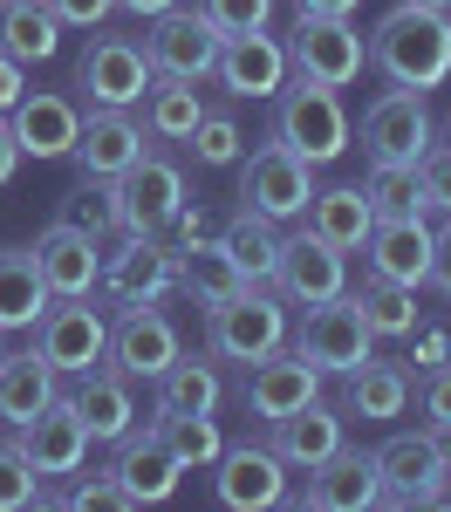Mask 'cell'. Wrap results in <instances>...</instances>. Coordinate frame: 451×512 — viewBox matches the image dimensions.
<instances>
[{
	"label": "cell",
	"mask_w": 451,
	"mask_h": 512,
	"mask_svg": "<svg viewBox=\"0 0 451 512\" xmlns=\"http://www.w3.org/2000/svg\"><path fill=\"white\" fill-rule=\"evenodd\" d=\"M369 62L397 89H438V82H451V14L397 0L369 28Z\"/></svg>",
	"instance_id": "cell-1"
},
{
	"label": "cell",
	"mask_w": 451,
	"mask_h": 512,
	"mask_svg": "<svg viewBox=\"0 0 451 512\" xmlns=\"http://www.w3.org/2000/svg\"><path fill=\"white\" fill-rule=\"evenodd\" d=\"M274 103V144H287L294 158H308L315 171L322 164H335L342 151H349V110H342V89H328V82H315V76H301V69H287V82L267 96Z\"/></svg>",
	"instance_id": "cell-2"
},
{
	"label": "cell",
	"mask_w": 451,
	"mask_h": 512,
	"mask_svg": "<svg viewBox=\"0 0 451 512\" xmlns=\"http://www.w3.org/2000/svg\"><path fill=\"white\" fill-rule=\"evenodd\" d=\"M287 349V294L281 287H253L246 280L240 294L212 301L205 308V355L212 362H260V355Z\"/></svg>",
	"instance_id": "cell-3"
},
{
	"label": "cell",
	"mask_w": 451,
	"mask_h": 512,
	"mask_svg": "<svg viewBox=\"0 0 451 512\" xmlns=\"http://www.w3.org/2000/svg\"><path fill=\"white\" fill-rule=\"evenodd\" d=\"M376 478H383V492H376V506H431L445 512L451 506V485H445V458H438V431L424 424V431H390L376 444Z\"/></svg>",
	"instance_id": "cell-4"
},
{
	"label": "cell",
	"mask_w": 451,
	"mask_h": 512,
	"mask_svg": "<svg viewBox=\"0 0 451 512\" xmlns=\"http://www.w3.org/2000/svg\"><path fill=\"white\" fill-rule=\"evenodd\" d=\"M240 212H260V219H274V226H287V219H301L308 212V198H315V164L294 158L287 144H253V151H240Z\"/></svg>",
	"instance_id": "cell-5"
},
{
	"label": "cell",
	"mask_w": 451,
	"mask_h": 512,
	"mask_svg": "<svg viewBox=\"0 0 451 512\" xmlns=\"http://www.w3.org/2000/svg\"><path fill=\"white\" fill-rule=\"evenodd\" d=\"M28 335H35V349L48 355L55 376H89L110 355V315L96 308V294H55Z\"/></svg>",
	"instance_id": "cell-6"
},
{
	"label": "cell",
	"mask_w": 451,
	"mask_h": 512,
	"mask_svg": "<svg viewBox=\"0 0 451 512\" xmlns=\"http://www.w3.org/2000/svg\"><path fill=\"white\" fill-rule=\"evenodd\" d=\"M151 89V55L137 35H89L76 55V103L89 110H137Z\"/></svg>",
	"instance_id": "cell-7"
},
{
	"label": "cell",
	"mask_w": 451,
	"mask_h": 512,
	"mask_svg": "<svg viewBox=\"0 0 451 512\" xmlns=\"http://www.w3.org/2000/svg\"><path fill=\"white\" fill-rule=\"evenodd\" d=\"M287 62H294L301 76L328 82V89H349L369 62V41L349 14H294V28H287Z\"/></svg>",
	"instance_id": "cell-8"
},
{
	"label": "cell",
	"mask_w": 451,
	"mask_h": 512,
	"mask_svg": "<svg viewBox=\"0 0 451 512\" xmlns=\"http://www.w3.org/2000/svg\"><path fill=\"white\" fill-rule=\"evenodd\" d=\"M294 355H301V362H315L322 376H349V369H363L369 355H376V335H369L356 294L315 301L308 321H301V335H294Z\"/></svg>",
	"instance_id": "cell-9"
},
{
	"label": "cell",
	"mask_w": 451,
	"mask_h": 512,
	"mask_svg": "<svg viewBox=\"0 0 451 512\" xmlns=\"http://www.w3.org/2000/svg\"><path fill=\"white\" fill-rule=\"evenodd\" d=\"M185 198H192L185 164L164 158L158 144H151V151L117 178V233H164V226H171V212H178Z\"/></svg>",
	"instance_id": "cell-10"
},
{
	"label": "cell",
	"mask_w": 451,
	"mask_h": 512,
	"mask_svg": "<svg viewBox=\"0 0 451 512\" xmlns=\"http://www.w3.org/2000/svg\"><path fill=\"white\" fill-rule=\"evenodd\" d=\"M431 144H438V123H431L424 89H383V96L363 110L369 164H417Z\"/></svg>",
	"instance_id": "cell-11"
},
{
	"label": "cell",
	"mask_w": 451,
	"mask_h": 512,
	"mask_svg": "<svg viewBox=\"0 0 451 512\" xmlns=\"http://www.w3.org/2000/svg\"><path fill=\"white\" fill-rule=\"evenodd\" d=\"M171 287H178V253L164 233H123L117 253H103V280H96L103 301L137 308V301H164Z\"/></svg>",
	"instance_id": "cell-12"
},
{
	"label": "cell",
	"mask_w": 451,
	"mask_h": 512,
	"mask_svg": "<svg viewBox=\"0 0 451 512\" xmlns=\"http://www.w3.org/2000/svg\"><path fill=\"white\" fill-rule=\"evenodd\" d=\"M212 492L226 512H267V506H287V465L274 444L260 437H240L212 458Z\"/></svg>",
	"instance_id": "cell-13"
},
{
	"label": "cell",
	"mask_w": 451,
	"mask_h": 512,
	"mask_svg": "<svg viewBox=\"0 0 451 512\" xmlns=\"http://www.w3.org/2000/svg\"><path fill=\"white\" fill-rule=\"evenodd\" d=\"M185 355V342H178V321L164 315L158 301H137V308H123L117 321H110V369H123L130 383H158L164 369Z\"/></svg>",
	"instance_id": "cell-14"
},
{
	"label": "cell",
	"mask_w": 451,
	"mask_h": 512,
	"mask_svg": "<svg viewBox=\"0 0 451 512\" xmlns=\"http://www.w3.org/2000/svg\"><path fill=\"white\" fill-rule=\"evenodd\" d=\"M144 55H151V76L205 82V76H212V62H219V28L205 21L199 7H164V14H151Z\"/></svg>",
	"instance_id": "cell-15"
},
{
	"label": "cell",
	"mask_w": 451,
	"mask_h": 512,
	"mask_svg": "<svg viewBox=\"0 0 451 512\" xmlns=\"http://www.w3.org/2000/svg\"><path fill=\"white\" fill-rule=\"evenodd\" d=\"M274 287L287 294V308H315V301H335L349 294V253L315 239L308 226L301 233H281V267H274Z\"/></svg>",
	"instance_id": "cell-16"
},
{
	"label": "cell",
	"mask_w": 451,
	"mask_h": 512,
	"mask_svg": "<svg viewBox=\"0 0 451 512\" xmlns=\"http://www.w3.org/2000/svg\"><path fill=\"white\" fill-rule=\"evenodd\" d=\"M287 41L274 28H253V35H219V62H212V76L226 96H240V103H267L274 89L287 82Z\"/></svg>",
	"instance_id": "cell-17"
},
{
	"label": "cell",
	"mask_w": 451,
	"mask_h": 512,
	"mask_svg": "<svg viewBox=\"0 0 451 512\" xmlns=\"http://www.w3.org/2000/svg\"><path fill=\"white\" fill-rule=\"evenodd\" d=\"M376 492H383V478H376V451H363V444H335L322 465L308 472V485L287 492V499L308 506V512H369V506H376Z\"/></svg>",
	"instance_id": "cell-18"
},
{
	"label": "cell",
	"mask_w": 451,
	"mask_h": 512,
	"mask_svg": "<svg viewBox=\"0 0 451 512\" xmlns=\"http://www.w3.org/2000/svg\"><path fill=\"white\" fill-rule=\"evenodd\" d=\"M322 396V369L315 362H301L294 349H274L260 355V362H246V417H260V424H281L287 410H301V403H315Z\"/></svg>",
	"instance_id": "cell-19"
},
{
	"label": "cell",
	"mask_w": 451,
	"mask_h": 512,
	"mask_svg": "<svg viewBox=\"0 0 451 512\" xmlns=\"http://www.w3.org/2000/svg\"><path fill=\"white\" fill-rule=\"evenodd\" d=\"M14 437H21V451H28V465H35L41 485H48V478H76L82 465H89V431H82V417H76V396H55V403L35 410Z\"/></svg>",
	"instance_id": "cell-20"
},
{
	"label": "cell",
	"mask_w": 451,
	"mask_h": 512,
	"mask_svg": "<svg viewBox=\"0 0 451 512\" xmlns=\"http://www.w3.org/2000/svg\"><path fill=\"white\" fill-rule=\"evenodd\" d=\"M7 130H14V144H21V158H69L76 151V130H82V103L76 96H62V89H28L14 110H7Z\"/></svg>",
	"instance_id": "cell-21"
},
{
	"label": "cell",
	"mask_w": 451,
	"mask_h": 512,
	"mask_svg": "<svg viewBox=\"0 0 451 512\" xmlns=\"http://www.w3.org/2000/svg\"><path fill=\"white\" fill-rule=\"evenodd\" d=\"M158 137L144 130V117L137 110H89L82 117V130H76V151L69 158L89 171V178H123L130 164L144 158Z\"/></svg>",
	"instance_id": "cell-22"
},
{
	"label": "cell",
	"mask_w": 451,
	"mask_h": 512,
	"mask_svg": "<svg viewBox=\"0 0 451 512\" xmlns=\"http://www.w3.org/2000/svg\"><path fill=\"white\" fill-rule=\"evenodd\" d=\"M28 253H35L48 294H96V280H103V239H89L82 226H69V219L41 226Z\"/></svg>",
	"instance_id": "cell-23"
},
{
	"label": "cell",
	"mask_w": 451,
	"mask_h": 512,
	"mask_svg": "<svg viewBox=\"0 0 451 512\" xmlns=\"http://www.w3.org/2000/svg\"><path fill=\"white\" fill-rule=\"evenodd\" d=\"M110 478L123 485V499L130 506H164L171 492H178V478H185V465L171 458V444H164L151 424L144 431L117 437V458H110Z\"/></svg>",
	"instance_id": "cell-24"
},
{
	"label": "cell",
	"mask_w": 451,
	"mask_h": 512,
	"mask_svg": "<svg viewBox=\"0 0 451 512\" xmlns=\"http://www.w3.org/2000/svg\"><path fill=\"white\" fill-rule=\"evenodd\" d=\"M76 417H82V431H89V444H117V437L137 431V383L123 376V369H110V362H96L89 376H76Z\"/></svg>",
	"instance_id": "cell-25"
},
{
	"label": "cell",
	"mask_w": 451,
	"mask_h": 512,
	"mask_svg": "<svg viewBox=\"0 0 451 512\" xmlns=\"http://www.w3.org/2000/svg\"><path fill=\"white\" fill-rule=\"evenodd\" d=\"M363 260H369V274L424 287V274H431V226H424V212H390V219H376L369 239H363Z\"/></svg>",
	"instance_id": "cell-26"
},
{
	"label": "cell",
	"mask_w": 451,
	"mask_h": 512,
	"mask_svg": "<svg viewBox=\"0 0 451 512\" xmlns=\"http://www.w3.org/2000/svg\"><path fill=\"white\" fill-rule=\"evenodd\" d=\"M267 431H274L267 444L281 451V465H287V472H315V465H322L335 444H349V417H342L335 403H322V396H315V403L287 410L281 424H267Z\"/></svg>",
	"instance_id": "cell-27"
},
{
	"label": "cell",
	"mask_w": 451,
	"mask_h": 512,
	"mask_svg": "<svg viewBox=\"0 0 451 512\" xmlns=\"http://www.w3.org/2000/svg\"><path fill=\"white\" fill-rule=\"evenodd\" d=\"M55 396H62V376L48 369V355H41L35 342L0 355V424H14V431H21V424H28L35 410H48Z\"/></svg>",
	"instance_id": "cell-28"
},
{
	"label": "cell",
	"mask_w": 451,
	"mask_h": 512,
	"mask_svg": "<svg viewBox=\"0 0 451 512\" xmlns=\"http://www.w3.org/2000/svg\"><path fill=\"white\" fill-rule=\"evenodd\" d=\"M410 410V369L404 362H383L369 355L363 369L342 376V417H363V424H390Z\"/></svg>",
	"instance_id": "cell-29"
},
{
	"label": "cell",
	"mask_w": 451,
	"mask_h": 512,
	"mask_svg": "<svg viewBox=\"0 0 451 512\" xmlns=\"http://www.w3.org/2000/svg\"><path fill=\"white\" fill-rule=\"evenodd\" d=\"M301 226L315 239H328V246H342V253H356L369 239V226H376V205L363 198V185H315V198H308V212H301Z\"/></svg>",
	"instance_id": "cell-30"
},
{
	"label": "cell",
	"mask_w": 451,
	"mask_h": 512,
	"mask_svg": "<svg viewBox=\"0 0 451 512\" xmlns=\"http://www.w3.org/2000/svg\"><path fill=\"white\" fill-rule=\"evenodd\" d=\"M151 390H158V417H212L226 383H219V362L212 355H178Z\"/></svg>",
	"instance_id": "cell-31"
},
{
	"label": "cell",
	"mask_w": 451,
	"mask_h": 512,
	"mask_svg": "<svg viewBox=\"0 0 451 512\" xmlns=\"http://www.w3.org/2000/svg\"><path fill=\"white\" fill-rule=\"evenodd\" d=\"M0 55H14L21 69L62 55V21L48 14V0H0Z\"/></svg>",
	"instance_id": "cell-32"
},
{
	"label": "cell",
	"mask_w": 451,
	"mask_h": 512,
	"mask_svg": "<svg viewBox=\"0 0 451 512\" xmlns=\"http://www.w3.org/2000/svg\"><path fill=\"white\" fill-rule=\"evenodd\" d=\"M219 246H226V260L240 267V280L274 287V267H281V226H274V219H260V212H233V219L219 226Z\"/></svg>",
	"instance_id": "cell-33"
},
{
	"label": "cell",
	"mask_w": 451,
	"mask_h": 512,
	"mask_svg": "<svg viewBox=\"0 0 451 512\" xmlns=\"http://www.w3.org/2000/svg\"><path fill=\"white\" fill-rule=\"evenodd\" d=\"M48 301H55V294H48V280H41L35 253H28V246H0V328H7V335H14V328H35Z\"/></svg>",
	"instance_id": "cell-34"
},
{
	"label": "cell",
	"mask_w": 451,
	"mask_h": 512,
	"mask_svg": "<svg viewBox=\"0 0 451 512\" xmlns=\"http://www.w3.org/2000/svg\"><path fill=\"white\" fill-rule=\"evenodd\" d=\"M240 287H246V280H240V267L226 260L219 233L178 253V294H185L192 308H212V301H226V294H240Z\"/></svg>",
	"instance_id": "cell-35"
},
{
	"label": "cell",
	"mask_w": 451,
	"mask_h": 512,
	"mask_svg": "<svg viewBox=\"0 0 451 512\" xmlns=\"http://www.w3.org/2000/svg\"><path fill=\"white\" fill-rule=\"evenodd\" d=\"M144 130L158 137V144H185L192 137V123L205 117L199 103V82H178V76H151V89H144Z\"/></svg>",
	"instance_id": "cell-36"
},
{
	"label": "cell",
	"mask_w": 451,
	"mask_h": 512,
	"mask_svg": "<svg viewBox=\"0 0 451 512\" xmlns=\"http://www.w3.org/2000/svg\"><path fill=\"white\" fill-rule=\"evenodd\" d=\"M356 308H363L369 321V335L376 342H404L410 328H417V287H404V280H383V274H369L363 287H356Z\"/></svg>",
	"instance_id": "cell-37"
},
{
	"label": "cell",
	"mask_w": 451,
	"mask_h": 512,
	"mask_svg": "<svg viewBox=\"0 0 451 512\" xmlns=\"http://www.w3.org/2000/svg\"><path fill=\"white\" fill-rule=\"evenodd\" d=\"M151 431L171 444V458H178L185 472H212V458L226 451V437H219V417H158Z\"/></svg>",
	"instance_id": "cell-38"
},
{
	"label": "cell",
	"mask_w": 451,
	"mask_h": 512,
	"mask_svg": "<svg viewBox=\"0 0 451 512\" xmlns=\"http://www.w3.org/2000/svg\"><path fill=\"white\" fill-rule=\"evenodd\" d=\"M62 219L82 226L89 239H110L117 233V178H89L82 171L76 185H69V198H62Z\"/></svg>",
	"instance_id": "cell-39"
},
{
	"label": "cell",
	"mask_w": 451,
	"mask_h": 512,
	"mask_svg": "<svg viewBox=\"0 0 451 512\" xmlns=\"http://www.w3.org/2000/svg\"><path fill=\"white\" fill-rule=\"evenodd\" d=\"M185 151H192L205 171H233V164H240V151H246L240 117H233V110H205V117L192 123V137H185Z\"/></svg>",
	"instance_id": "cell-40"
},
{
	"label": "cell",
	"mask_w": 451,
	"mask_h": 512,
	"mask_svg": "<svg viewBox=\"0 0 451 512\" xmlns=\"http://www.w3.org/2000/svg\"><path fill=\"white\" fill-rule=\"evenodd\" d=\"M363 198L376 205V219H390V212H424V192H417V164H369Z\"/></svg>",
	"instance_id": "cell-41"
},
{
	"label": "cell",
	"mask_w": 451,
	"mask_h": 512,
	"mask_svg": "<svg viewBox=\"0 0 451 512\" xmlns=\"http://www.w3.org/2000/svg\"><path fill=\"white\" fill-rule=\"evenodd\" d=\"M41 499V478L21 451V437H0V512H21Z\"/></svg>",
	"instance_id": "cell-42"
},
{
	"label": "cell",
	"mask_w": 451,
	"mask_h": 512,
	"mask_svg": "<svg viewBox=\"0 0 451 512\" xmlns=\"http://www.w3.org/2000/svg\"><path fill=\"white\" fill-rule=\"evenodd\" d=\"M199 14L219 35H253V28L274 21V0H199Z\"/></svg>",
	"instance_id": "cell-43"
},
{
	"label": "cell",
	"mask_w": 451,
	"mask_h": 512,
	"mask_svg": "<svg viewBox=\"0 0 451 512\" xmlns=\"http://www.w3.org/2000/svg\"><path fill=\"white\" fill-rule=\"evenodd\" d=\"M417 192H424V212H445L451 219V144H431L417 158Z\"/></svg>",
	"instance_id": "cell-44"
},
{
	"label": "cell",
	"mask_w": 451,
	"mask_h": 512,
	"mask_svg": "<svg viewBox=\"0 0 451 512\" xmlns=\"http://www.w3.org/2000/svg\"><path fill=\"white\" fill-rule=\"evenodd\" d=\"M62 506H76V512H123L130 499H123V485L110 472H89V478L76 472V485L62 492Z\"/></svg>",
	"instance_id": "cell-45"
},
{
	"label": "cell",
	"mask_w": 451,
	"mask_h": 512,
	"mask_svg": "<svg viewBox=\"0 0 451 512\" xmlns=\"http://www.w3.org/2000/svg\"><path fill=\"white\" fill-rule=\"evenodd\" d=\"M404 342H410V362H404L410 376H424V369L451 362V335H445V328H431V321H417V328H410Z\"/></svg>",
	"instance_id": "cell-46"
},
{
	"label": "cell",
	"mask_w": 451,
	"mask_h": 512,
	"mask_svg": "<svg viewBox=\"0 0 451 512\" xmlns=\"http://www.w3.org/2000/svg\"><path fill=\"white\" fill-rule=\"evenodd\" d=\"M417 403H424V424H431V431H445V424H451V362L424 369V383H417Z\"/></svg>",
	"instance_id": "cell-47"
},
{
	"label": "cell",
	"mask_w": 451,
	"mask_h": 512,
	"mask_svg": "<svg viewBox=\"0 0 451 512\" xmlns=\"http://www.w3.org/2000/svg\"><path fill=\"white\" fill-rule=\"evenodd\" d=\"M164 239H171V253H185V246H199V239H212V212L185 198V205L171 212V226H164Z\"/></svg>",
	"instance_id": "cell-48"
},
{
	"label": "cell",
	"mask_w": 451,
	"mask_h": 512,
	"mask_svg": "<svg viewBox=\"0 0 451 512\" xmlns=\"http://www.w3.org/2000/svg\"><path fill=\"white\" fill-rule=\"evenodd\" d=\"M48 14H55L62 28H103V21L117 14V0H48Z\"/></svg>",
	"instance_id": "cell-49"
},
{
	"label": "cell",
	"mask_w": 451,
	"mask_h": 512,
	"mask_svg": "<svg viewBox=\"0 0 451 512\" xmlns=\"http://www.w3.org/2000/svg\"><path fill=\"white\" fill-rule=\"evenodd\" d=\"M424 280H431V287H438V294L451 301V219L438 226V233H431V274H424Z\"/></svg>",
	"instance_id": "cell-50"
},
{
	"label": "cell",
	"mask_w": 451,
	"mask_h": 512,
	"mask_svg": "<svg viewBox=\"0 0 451 512\" xmlns=\"http://www.w3.org/2000/svg\"><path fill=\"white\" fill-rule=\"evenodd\" d=\"M21 96H28V69H21L14 55H0V117H7Z\"/></svg>",
	"instance_id": "cell-51"
},
{
	"label": "cell",
	"mask_w": 451,
	"mask_h": 512,
	"mask_svg": "<svg viewBox=\"0 0 451 512\" xmlns=\"http://www.w3.org/2000/svg\"><path fill=\"white\" fill-rule=\"evenodd\" d=\"M14 171H21V144H14V130L0 117V185H14Z\"/></svg>",
	"instance_id": "cell-52"
},
{
	"label": "cell",
	"mask_w": 451,
	"mask_h": 512,
	"mask_svg": "<svg viewBox=\"0 0 451 512\" xmlns=\"http://www.w3.org/2000/svg\"><path fill=\"white\" fill-rule=\"evenodd\" d=\"M363 0H294V14H356Z\"/></svg>",
	"instance_id": "cell-53"
},
{
	"label": "cell",
	"mask_w": 451,
	"mask_h": 512,
	"mask_svg": "<svg viewBox=\"0 0 451 512\" xmlns=\"http://www.w3.org/2000/svg\"><path fill=\"white\" fill-rule=\"evenodd\" d=\"M130 21H151V14H164V7H178V0H117Z\"/></svg>",
	"instance_id": "cell-54"
},
{
	"label": "cell",
	"mask_w": 451,
	"mask_h": 512,
	"mask_svg": "<svg viewBox=\"0 0 451 512\" xmlns=\"http://www.w3.org/2000/svg\"><path fill=\"white\" fill-rule=\"evenodd\" d=\"M438 458H445V485H451V424L438 431Z\"/></svg>",
	"instance_id": "cell-55"
},
{
	"label": "cell",
	"mask_w": 451,
	"mask_h": 512,
	"mask_svg": "<svg viewBox=\"0 0 451 512\" xmlns=\"http://www.w3.org/2000/svg\"><path fill=\"white\" fill-rule=\"evenodd\" d=\"M410 7H438V14H451V0H410Z\"/></svg>",
	"instance_id": "cell-56"
},
{
	"label": "cell",
	"mask_w": 451,
	"mask_h": 512,
	"mask_svg": "<svg viewBox=\"0 0 451 512\" xmlns=\"http://www.w3.org/2000/svg\"><path fill=\"white\" fill-rule=\"evenodd\" d=\"M0 355H7V328H0Z\"/></svg>",
	"instance_id": "cell-57"
}]
</instances>
